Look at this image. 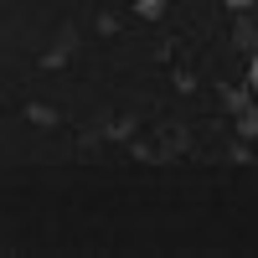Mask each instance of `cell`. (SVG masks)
<instances>
[{"instance_id": "cell-2", "label": "cell", "mask_w": 258, "mask_h": 258, "mask_svg": "<svg viewBox=\"0 0 258 258\" xmlns=\"http://www.w3.org/2000/svg\"><path fill=\"white\" fill-rule=\"evenodd\" d=\"M238 129H243L248 140H258V114H253V109H243V114H238Z\"/></svg>"}, {"instance_id": "cell-1", "label": "cell", "mask_w": 258, "mask_h": 258, "mask_svg": "<svg viewBox=\"0 0 258 258\" xmlns=\"http://www.w3.org/2000/svg\"><path fill=\"white\" fill-rule=\"evenodd\" d=\"M135 11H140L145 21H160V16H165V0H135Z\"/></svg>"}, {"instance_id": "cell-3", "label": "cell", "mask_w": 258, "mask_h": 258, "mask_svg": "<svg viewBox=\"0 0 258 258\" xmlns=\"http://www.w3.org/2000/svg\"><path fill=\"white\" fill-rule=\"evenodd\" d=\"M248 88L258 93V52H253V62H248Z\"/></svg>"}]
</instances>
